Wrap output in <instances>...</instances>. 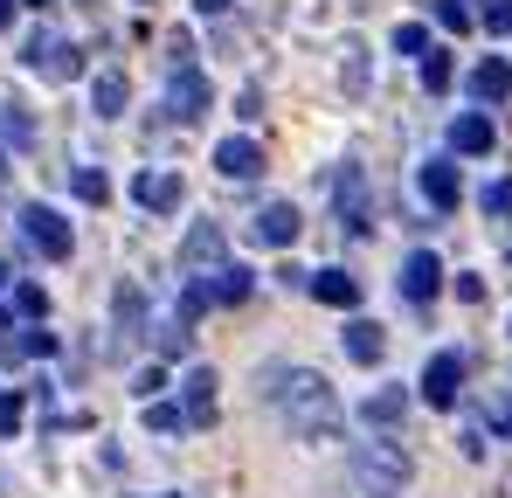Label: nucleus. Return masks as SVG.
Wrapping results in <instances>:
<instances>
[{
  "label": "nucleus",
  "instance_id": "15",
  "mask_svg": "<svg viewBox=\"0 0 512 498\" xmlns=\"http://www.w3.org/2000/svg\"><path fill=\"white\" fill-rule=\"evenodd\" d=\"M471 97H478V104H506L512 97V63L506 56H485V63L471 70Z\"/></svg>",
  "mask_w": 512,
  "mask_h": 498
},
{
  "label": "nucleus",
  "instance_id": "25",
  "mask_svg": "<svg viewBox=\"0 0 512 498\" xmlns=\"http://www.w3.org/2000/svg\"><path fill=\"white\" fill-rule=\"evenodd\" d=\"M70 187H77V201H90V208H104V201H111V180H104L97 166H77V180H70Z\"/></svg>",
  "mask_w": 512,
  "mask_h": 498
},
{
  "label": "nucleus",
  "instance_id": "29",
  "mask_svg": "<svg viewBox=\"0 0 512 498\" xmlns=\"http://www.w3.org/2000/svg\"><path fill=\"white\" fill-rule=\"evenodd\" d=\"M14 312H21V319H42V312H49L42 284H21V291H14Z\"/></svg>",
  "mask_w": 512,
  "mask_h": 498
},
{
  "label": "nucleus",
  "instance_id": "10",
  "mask_svg": "<svg viewBox=\"0 0 512 498\" xmlns=\"http://www.w3.org/2000/svg\"><path fill=\"white\" fill-rule=\"evenodd\" d=\"M250 236H256V243H270V249L298 243V208H291V201H263L256 222H250Z\"/></svg>",
  "mask_w": 512,
  "mask_h": 498
},
{
  "label": "nucleus",
  "instance_id": "16",
  "mask_svg": "<svg viewBox=\"0 0 512 498\" xmlns=\"http://www.w3.org/2000/svg\"><path fill=\"white\" fill-rule=\"evenodd\" d=\"M312 298L333 305V312H353V305H360V277H346V270H312Z\"/></svg>",
  "mask_w": 512,
  "mask_h": 498
},
{
  "label": "nucleus",
  "instance_id": "17",
  "mask_svg": "<svg viewBox=\"0 0 512 498\" xmlns=\"http://www.w3.org/2000/svg\"><path fill=\"white\" fill-rule=\"evenodd\" d=\"M450 153H464V160H485V153H492V118L464 111V118L450 125Z\"/></svg>",
  "mask_w": 512,
  "mask_h": 498
},
{
  "label": "nucleus",
  "instance_id": "35",
  "mask_svg": "<svg viewBox=\"0 0 512 498\" xmlns=\"http://www.w3.org/2000/svg\"><path fill=\"white\" fill-rule=\"evenodd\" d=\"M14 7H21V0H0V28H14Z\"/></svg>",
  "mask_w": 512,
  "mask_h": 498
},
{
  "label": "nucleus",
  "instance_id": "14",
  "mask_svg": "<svg viewBox=\"0 0 512 498\" xmlns=\"http://www.w3.org/2000/svg\"><path fill=\"white\" fill-rule=\"evenodd\" d=\"M423 194H429V208H443V215H450V208L464 201V173H457L450 160H429L423 166Z\"/></svg>",
  "mask_w": 512,
  "mask_h": 498
},
{
  "label": "nucleus",
  "instance_id": "1",
  "mask_svg": "<svg viewBox=\"0 0 512 498\" xmlns=\"http://www.w3.org/2000/svg\"><path fill=\"white\" fill-rule=\"evenodd\" d=\"M263 402L277 409V422L298 436V443H326L340 429V395L326 388V374L312 367H270L263 374Z\"/></svg>",
  "mask_w": 512,
  "mask_h": 498
},
{
  "label": "nucleus",
  "instance_id": "39",
  "mask_svg": "<svg viewBox=\"0 0 512 498\" xmlns=\"http://www.w3.org/2000/svg\"><path fill=\"white\" fill-rule=\"evenodd\" d=\"M0 284H7V263H0Z\"/></svg>",
  "mask_w": 512,
  "mask_h": 498
},
{
  "label": "nucleus",
  "instance_id": "40",
  "mask_svg": "<svg viewBox=\"0 0 512 498\" xmlns=\"http://www.w3.org/2000/svg\"><path fill=\"white\" fill-rule=\"evenodd\" d=\"M0 173H7V153H0Z\"/></svg>",
  "mask_w": 512,
  "mask_h": 498
},
{
  "label": "nucleus",
  "instance_id": "34",
  "mask_svg": "<svg viewBox=\"0 0 512 498\" xmlns=\"http://www.w3.org/2000/svg\"><path fill=\"white\" fill-rule=\"evenodd\" d=\"M457 298H464V305H478V298H485V277H471V270H464V277H457Z\"/></svg>",
  "mask_w": 512,
  "mask_h": 498
},
{
  "label": "nucleus",
  "instance_id": "23",
  "mask_svg": "<svg viewBox=\"0 0 512 498\" xmlns=\"http://www.w3.org/2000/svg\"><path fill=\"white\" fill-rule=\"evenodd\" d=\"M450 77H457L450 49H429V56H423V90H429V97H443V90H450Z\"/></svg>",
  "mask_w": 512,
  "mask_h": 498
},
{
  "label": "nucleus",
  "instance_id": "30",
  "mask_svg": "<svg viewBox=\"0 0 512 498\" xmlns=\"http://www.w3.org/2000/svg\"><path fill=\"white\" fill-rule=\"evenodd\" d=\"M436 21H443V28H457V35H464V28H471V7H464V0H436Z\"/></svg>",
  "mask_w": 512,
  "mask_h": 498
},
{
  "label": "nucleus",
  "instance_id": "11",
  "mask_svg": "<svg viewBox=\"0 0 512 498\" xmlns=\"http://www.w3.org/2000/svg\"><path fill=\"white\" fill-rule=\"evenodd\" d=\"M215 173H222V180H256V173H263V146L229 132V139L215 146Z\"/></svg>",
  "mask_w": 512,
  "mask_h": 498
},
{
  "label": "nucleus",
  "instance_id": "33",
  "mask_svg": "<svg viewBox=\"0 0 512 498\" xmlns=\"http://www.w3.org/2000/svg\"><path fill=\"white\" fill-rule=\"evenodd\" d=\"M485 28L506 35V28H512V0H492V7H485Z\"/></svg>",
  "mask_w": 512,
  "mask_h": 498
},
{
  "label": "nucleus",
  "instance_id": "31",
  "mask_svg": "<svg viewBox=\"0 0 512 498\" xmlns=\"http://www.w3.org/2000/svg\"><path fill=\"white\" fill-rule=\"evenodd\" d=\"M485 215H512V180H492L485 187Z\"/></svg>",
  "mask_w": 512,
  "mask_h": 498
},
{
  "label": "nucleus",
  "instance_id": "4",
  "mask_svg": "<svg viewBox=\"0 0 512 498\" xmlns=\"http://www.w3.org/2000/svg\"><path fill=\"white\" fill-rule=\"evenodd\" d=\"M21 236H28L35 256H49V263H63V256H70V222H63L56 208H42V201H28V208H21Z\"/></svg>",
  "mask_w": 512,
  "mask_h": 498
},
{
  "label": "nucleus",
  "instance_id": "26",
  "mask_svg": "<svg viewBox=\"0 0 512 498\" xmlns=\"http://www.w3.org/2000/svg\"><path fill=\"white\" fill-rule=\"evenodd\" d=\"M429 49H436V42H429L423 21H402V28H395V56H429Z\"/></svg>",
  "mask_w": 512,
  "mask_h": 498
},
{
  "label": "nucleus",
  "instance_id": "3",
  "mask_svg": "<svg viewBox=\"0 0 512 498\" xmlns=\"http://www.w3.org/2000/svg\"><path fill=\"white\" fill-rule=\"evenodd\" d=\"M21 63H28V70H42L49 83H70V77H84V49H77V42H56V35H28Z\"/></svg>",
  "mask_w": 512,
  "mask_h": 498
},
{
  "label": "nucleus",
  "instance_id": "6",
  "mask_svg": "<svg viewBox=\"0 0 512 498\" xmlns=\"http://www.w3.org/2000/svg\"><path fill=\"white\" fill-rule=\"evenodd\" d=\"M208 104H215V90H208V77H201L194 63H180V70L167 77V111H173V118H201Z\"/></svg>",
  "mask_w": 512,
  "mask_h": 498
},
{
  "label": "nucleus",
  "instance_id": "8",
  "mask_svg": "<svg viewBox=\"0 0 512 498\" xmlns=\"http://www.w3.org/2000/svg\"><path fill=\"white\" fill-rule=\"evenodd\" d=\"M132 201H139V208H153V215H173V208H180V173L146 166V173L132 180Z\"/></svg>",
  "mask_w": 512,
  "mask_h": 498
},
{
  "label": "nucleus",
  "instance_id": "38",
  "mask_svg": "<svg viewBox=\"0 0 512 498\" xmlns=\"http://www.w3.org/2000/svg\"><path fill=\"white\" fill-rule=\"evenodd\" d=\"M21 7H56V0H21Z\"/></svg>",
  "mask_w": 512,
  "mask_h": 498
},
{
  "label": "nucleus",
  "instance_id": "18",
  "mask_svg": "<svg viewBox=\"0 0 512 498\" xmlns=\"http://www.w3.org/2000/svg\"><path fill=\"white\" fill-rule=\"evenodd\" d=\"M402 415H409V388H374V395L360 402V422H367V429H395Z\"/></svg>",
  "mask_w": 512,
  "mask_h": 498
},
{
  "label": "nucleus",
  "instance_id": "5",
  "mask_svg": "<svg viewBox=\"0 0 512 498\" xmlns=\"http://www.w3.org/2000/svg\"><path fill=\"white\" fill-rule=\"evenodd\" d=\"M457 388H464V353H429L423 367V402H436V409H457Z\"/></svg>",
  "mask_w": 512,
  "mask_h": 498
},
{
  "label": "nucleus",
  "instance_id": "36",
  "mask_svg": "<svg viewBox=\"0 0 512 498\" xmlns=\"http://www.w3.org/2000/svg\"><path fill=\"white\" fill-rule=\"evenodd\" d=\"M194 7H201V14H222V7H229V0H194Z\"/></svg>",
  "mask_w": 512,
  "mask_h": 498
},
{
  "label": "nucleus",
  "instance_id": "22",
  "mask_svg": "<svg viewBox=\"0 0 512 498\" xmlns=\"http://www.w3.org/2000/svg\"><path fill=\"white\" fill-rule=\"evenodd\" d=\"M111 305H118L125 339H139V332H146V298H139V284H118V298H111Z\"/></svg>",
  "mask_w": 512,
  "mask_h": 498
},
{
  "label": "nucleus",
  "instance_id": "19",
  "mask_svg": "<svg viewBox=\"0 0 512 498\" xmlns=\"http://www.w3.org/2000/svg\"><path fill=\"white\" fill-rule=\"evenodd\" d=\"M125 97H132L125 70H97V83H90V111L97 118H125Z\"/></svg>",
  "mask_w": 512,
  "mask_h": 498
},
{
  "label": "nucleus",
  "instance_id": "20",
  "mask_svg": "<svg viewBox=\"0 0 512 498\" xmlns=\"http://www.w3.org/2000/svg\"><path fill=\"white\" fill-rule=\"evenodd\" d=\"M215 388H222V381H215L208 367L187 374V415H194V422H215Z\"/></svg>",
  "mask_w": 512,
  "mask_h": 498
},
{
  "label": "nucleus",
  "instance_id": "24",
  "mask_svg": "<svg viewBox=\"0 0 512 498\" xmlns=\"http://www.w3.org/2000/svg\"><path fill=\"white\" fill-rule=\"evenodd\" d=\"M28 139H35V118H28L21 104H7V111H0V146H28Z\"/></svg>",
  "mask_w": 512,
  "mask_h": 498
},
{
  "label": "nucleus",
  "instance_id": "28",
  "mask_svg": "<svg viewBox=\"0 0 512 498\" xmlns=\"http://www.w3.org/2000/svg\"><path fill=\"white\" fill-rule=\"evenodd\" d=\"M160 388H167V367H139V374H132V395H139V402H160Z\"/></svg>",
  "mask_w": 512,
  "mask_h": 498
},
{
  "label": "nucleus",
  "instance_id": "9",
  "mask_svg": "<svg viewBox=\"0 0 512 498\" xmlns=\"http://www.w3.org/2000/svg\"><path fill=\"white\" fill-rule=\"evenodd\" d=\"M187 270H222V229L215 222H194L187 236H180V277Z\"/></svg>",
  "mask_w": 512,
  "mask_h": 498
},
{
  "label": "nucleus",
  "instance_id": "13",
  "mask_svg": "<svg viewBox=\"0 0 512 498\" xmlns=\"http://www.w3.org/2000/svg\"><path fill=\"white\" fill-rule=\"evenodd\" d=\"M402 291H409L416 305H429V298L443 291V263H436L429 249H409V256H402Z\"/></svg>",
  "mask_w": 512,
  "mask_h": 498
},
{
  "label": "nucleus",
  "instance_id": "32",
  "mask_svg": "<svg viewBox=\"0 0 512 498\" xmlns=\"http://www.w3.org/2000/svg\"><path fill=\"white\" fill-rule=\"evenodd\" d=\"M21 429V395H0V436H14Z\"/></svg>",
  "mask_w": 512,
  "mask_h": 498
},
{
  "label": "nucleus",
  "instance_id": "21",
  "mask_svg": "<svg viewBox=\"0 0 512 498\" xmlns=\"http://www.w3.org/2000/svg\"><path fill=\"white\" fill-rule=\"evenodd\" d=\"M340 83H346V97H367V83H374V63H367V49H360V42H346Z\"/></svg>",
  "mask_w": 512,
  "mask_h": 498
},
{
  "label": "nucleus",
  "instance_id": "7",
  "mask_svg": "<svg viewBox=\"0 0 512 498\" xmlns=\"http://www.w3.org/2000/svg\"><path fill=\"white\" fill-rule=\"evenodd\" d=\"M333 208H340V229H353V236L374 229L367 222V180H360V166H346L340 180H333Z\"/></svg>",
  "mask_w": 512,
  "mask_h": 498
},
{
  "label": "nucleus",
  "instance_id": "2",
  "mask_svg": "<svg viewBox=\"0 0 512 498\" xmlns=\"http://www.w3.org/2000/svg\"><path fill=\"white\" fill-rule=\"evenodd\" d=\"M409 450L402 443H388V436H374V443H353V478H360V492L367 498H395L409 485Z\"/></svg>",
  "mask_w": 512,
  "mask_h": 498
},
{
  "label": "nucleus",
  "instance_id": "12",
  "mask_svg": "<svg viewBox=\"0 0 512 498\" xmlns=\"http://www.w3.org/2000/svg\"><path fill=\"white\" fill-rule=\"evenodd\" d=\"M340 346H346V360H353V367H381V353H388V332L374 326V319H346Z\"/></svg>",
  "mask_w": 512,
  "mask_h": 498
},
{
  "label": "nucleus",
  "instance_id": "27",
  "mask_svg": "<svg viewBox=\"0 0 512 498\" xmlns=\"http://www.w3.org/2000/svg\"><path fill=\"white\" fill-rule=\"evenodd\" d=\"M146 422H153L160 436H173V429H187L194 415H187V409H173V402H146Z\"/></svg>",
  "mask_w": 512,
  "mask_h": 498
},
{
  "label": "nucleus",
  "instance_id": "37",
  "mask_svg": "<svg viewBox=\"0 0 512 498\" xmlns=\"http://www.w3.org/2000/svg\"><path fill=\"white\" fill-rule=\"evenodd\" d=\"M499 429H506V436H512V402H506V409H499Z\"/></svg>",
  "mask_w": 512,
  "mask_h": 498
}]
</instances>
